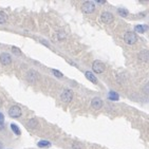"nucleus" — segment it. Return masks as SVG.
Segmentation results:
<instances>
[{"mask_svg": "<svg viewBox=\"0 0 149 149\" xmlns=\"http://www.w3.org/2000/svg\"><path fill=\"white\" fill-rule=\"evenodd\" d=\"M82 11L86 14H92L95 11V4L93 1H86L82 4Z\"/></svg>", "mask_w": 149, "mask_h": 149, "instance_id": "1", "label": "nucleus"}, {"mask_svg": "<svg viewBox=\"0 0 149 149\" xmlns=\"http://www.w3.org/2000/svg\"><path fill=\"white\" fill-rule=\"evenodd\" d=\"M38 126V122H37V120L36 118H32L31 121L28 122V127L31 129H35L36 127Z\"/></svg>", "mask_w": 149, "mask_h": 149, "instance_id": "14", "label": "nucleus"}, {"mask_svg": "<svg viewBox=\"0 0 149 149\" xmlns=\"http://www.w3.org/2000/svg\"><path fill=\"white\" fill-rule=\"evenodd\" d=\"M108 98L112 102H118L120 100V96H118V94L116 92H113V91H110L109 93H108Z\"/></svg>", "mask_w": 149, "mask_h": 149, "instance_id": "13", "label": "nucleus"}, {"mask_svg": "<svg viewBox=\"0 0 149 149\" xmlns=\"http://www.w3.org/2000/svg\"><path fill=\"white\" fill-rule=\"evenodd\" d=\"M58 36H59V38H60V39H63L65 37H66V35L63 34V32H59V33H58Z\"/></svg>", "mask_w": 149, "mask_h": 149, "instance_id": "23", "label": "nucleus"}, {"mask_svg": "<svg viewBox=\"0 0 149 149\" xmlns=\"http://www.w3.org/2000/svg\"><path fill=\"white\" fill-rule=\"evenodd\" d=\"M37 145H38V147H40V148H48V147L51 146V143L49 142V141L42 140V141H39V142L37 143Z\"/></svg>", "mask_w": 149, "mask_h": 149, "instance_id": "15", "label": "nucleus"}, {"mask_svg": "<svg viewBox=\"0 0 149 149\" xmlns=\"http://www.w3.org/2000/svg\"><path fill=\"white\" fill-rule=\"evenodd\" d=\"M147 30H148V27L146 24H136L135 25V31L140 34H144Z\"/></svg>", "mask_w": 149, "mask_h": 149, "instance_id": "12", "label": "nucleus"}, {"mask_svg": "<svg viewBox=\"0 0 149 149\" xmlns=\"http://www.w3.org/2000/svg\"><path fill=\"white\" fill-rule=\"evenodd\" d=\"M61 97V101L65 102V103H70V102L72 101L73 98V92L70 89H65L63 91V93L60 95Z\"/></svg>", "mask_w": 149, "mask_h": 149, "instance_id": "6", "label": "nucleus"}, {"mask_svg": "<svg viewBox=\"0 0 149 149\" xmlns=\"http://www.w3.org/2000/svg\"><path fill=\"white\" fill-rule=\"evenodd\" d=\"M124 40H125V42L127 45H132L138 41V36H136V34L133 33V32H127V33H125V35H124Z\"/></svg>", "mask_w": 149, "mask_h": 149, "instance_id": "2", "label": "nucleus"}, {"mask_svg": "<svg viewBox=\"0 0 149 149\" xmlns=\"http://www.w3.org/2000/svg\"><path fill=\"white\" fill-rule=\"evenodd\" d=\"M38 73L34 71V70H31L30 72L28 73V80L31 82V83H35L36 80H38Z\"/></svg>", "mask_w": 149, "mask_h": 149, "instance_id": "9", "label": "nucleus"}, {"mask_svg": "<svg viewBox=\"0 0 149 149\" xmlns=\"http://www.w3.org/2000/svg\"><path fill=\"white\" fill-rule=\"evenodd\" d=\"M106 69V66L104 65V63H102L101 60H95L92 63V70L97 74H101L103 73Z\"/></svg>", "mask_w": 149, "mask_h": 149, "instance_id": "5", "label": "nucleus"}, {"mask_svg": "<svg viewBox=\"0 0 149 149\" xmlns=\"http://www.w3.org/2000/svg\"><path fill=\"white\" fill-rule=\"evenodd\" d=\"M118 13L121 15L122 17H127L129 15V12L127 11V9H123V7H120V9H118Z\"/></svg>", "mask_w": 149, "mask_h": 149, "instance_id": "17", "label": "nucleus"}, {"mask_svg": "<svg viewBox=\"0 0 149 149\" xmlns=\"http://www.w3.org/2000/svg\"><path fill=\"white\" fill-rule=\"evenodd\" d=\"M52 73L55 75L56 77H58V78H63V73L61 72H59L58 70H55V69H52Z\"/></svg>", "mask_w": 149, "mask_h": 149, "instance_id": "19", "label": "nucleus"}, {"mask_svg": "<svg viewBox=\"0 0 149 149\" xmlns=\"http://www.w3.org/2000/svg\"><path fill=\"white\" fill-rule=\"evenodd\" d=\"M91 107L95 109V110H100L103 107V100L101 97H94L92 102H91Z\"/></svg>", "mask_w": 149, "mask_h": 149, "instance_id": "8", "label": "nucleus"}, {"mask_svg": "<svg viewBox=\"0 0 149 149\" xmlns=\"http://www.w3.org/2000/svg\"><path fill=\"white\" fill-rule=\"evenodd\" d=\"M97 3H101V4H104L105 1H97Z\"/></svg>", "mask_w": 149, "mask_h": 149, "instance_id": "24", "label": "nucleus"}, {"mask_svg": "<svg viewBox=\"0 0 149 149\" xmlns=\"http://www.w3.org/2000/svg\"><path fill=\"white\" fill-rule=\"evenodd\" d=\"M11 129H12V131L14 132V134L20 135V129L16 124H11Z\"/></svg>", "mask_w": 149, "mask_h": 149, "instance_id": "18", "label": "nucleus"}, {"mask_svg": "<svg viewBox=\"0 0 149 149\" xmlns=\"http://www.w3.org/2000/svg\"><path fill=\"white\" fill-rule=\"evenodd\" d=\"M12 51L15 53V54H17V55H20L21 52H20V50L18 48H16V47H12Z\"/></svg>", "mask_w": 149, "mask_h": 149, "instance_id": "20", "label": "nucleus"}, {"mask_svg": "<svg viewBox=\"0 0 149 149\" xmlns=\"http://www.w3.org/2000/svg\"><path fill=\"white\" fill-rule=\"evenodd\" d=\"M7 20V15L4 13L3 11H0V24L5 23Z\"/></svg>", "mask_w": 149, "mask_h": 149, "instance_id": "16", "label": "nucleus"}, {"mask_svg": "<svg viewBox=\"0 0 149 149\" xmlns=\"http://www.w3.org/2000/svg\"><path fill=\"white\" fill-rule=\"evenodd\" d=\"M72 149H82V146H80V144L75 143V144H73L72 145Z\"/></svg>", "mask_w": 149, "mask_h": 149, "instance_id": "22", "label": "nucleus"}, {"mask_svg": "<svg viewBox=\"0 0 149 149\" xmlns=\"http://www.w3.org/2000/svg\"><path fill=\"white\" fill-rule=\"evenodd\" d=\"M9 115H10L12 118H20L22 115V111H21V108L19 106H12V107L9 109Z\"/></svg>", "mask_w": 149, "mask_h": 149, "instance_id": "3", "label": "nucleus"}, {"mask_svg": "<svg viewBox=\"0 0 149 149\" xmlns=\"http://www.w3.org/2000/svg\"><path fill=\"white\" fill-rule=\"evenodd\" d=\"M0 149H2V144L0 143Z\"/></svg>", "mask_w": 149, "mask_h": 149, "instance_id": "25", "label": "nucleus"}, {"mask_svg": "<svg viewBox=\"0 0 149 149\" xmlns=\"http://www.w3.org/2000/svg\"><path fill=\"white\" fill-rule=\"evenodd\" d=\"M0 63H2L3 66H9L12 63V56L9 53H1L0 54Z\"/></svg>", "mask_w": 149, "mask_h": 149, "instance_id": "7", "label": "nucleus"}, {"mask_svg": "<svg viewBox=\"0 0 149 149\" xmlns=\"http://www.w3.org/2000/svg\"><path fill=\"white\" fill-rule=\"evenodd\" d=\"M4 123V115L0 112V126H2Z\"/></svg>", "mask_w": 149, "mask_h": 149, "instance_id": "21", "label": "nucleus"}, {"mask_svg": "<svg viewBox=\"0 0 149 149\" xmlns=\"http://www.w3.org/2000/svg\"><path fill=\"white\" fill-rule=\"evenodd\" d=\"M85 75H86V78L88 80H90L91 83H93V84H96L97 83V78L96 76L94 75L93 73L90 72V71H87L86 73H85Z\"/></svg>", "mask_w": 149, "mask_h": 149, "instance_id": "11", "label": "nucleus"}, {"mask_svg": "<svg viewBox=\"0 0 149 149\" xmlns=\"http://www.w3.org/2000/svg\"><path fill=\"white\" fill-rule=\"evenodd\" d=\"M139 59L141 61H144V63H147L149 59V53L147 50H143L139 53Z\"/></svg>", "mask_w": 149, "mask_h": 149, "instance_id": "10", "label": "nucleus"}, {"mask_svg": "<svg viewBox=\"0 0 149 149\" xmlns=\"http://www.w3.org/2000/svg\"><path fill=\"white\" fill-rule=\"evenodd\" d=\"M101 20L103 21L105 24H110L113 22V20H114V16H113V14L110 13V12L105 11V12H103L101 15Z\"/></svg>", "mask_w": 149, "mask_h": 149, "instance_id": "4", "label": "nucleus"}]
</instances>
